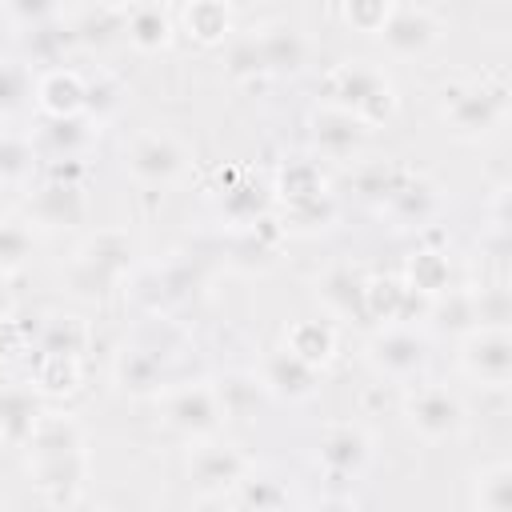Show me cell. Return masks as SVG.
<instances>
[{
    "label": "cell",
    "mask_w": 512,
    "mask_h": 512,
    "mask_svg": "<svg viewBox=\"0 0 512 512\" xmlns=\"http://www.w3.org/2000/svg\"><path fill=\"white\" fill-rule=\"evenodd\" d=\"M320 104H332V108L356 116L372 132V128H380V124H388L396 116L400 96H396L392 76L380 64H372V60H340L324 76Z\"/></svg>",
    "instance_id": "obj_1"
},
{
    "label": "cell",
    "mask_w": 512,
    "mask_h": 512,
    "mask_svg": "<svg viewBox=\"0 0 512 512\" xmlns=\"http://www.w3.org/2000/svg\"><path fill=\"white\" fill-rule=\"evenodd\" d=\"M508 88L504 80H456L440 92V120L460 140H484L504 124Z\"/></svg>",
    "instance_id": "obj_2"
},
{
    "label": "cell",
    "mask_w": 512,
    "mask_h": 512,
    "mask_svg": "<svg viewBox=\"0 0 512 512\" xmlns=\"http://www.w3.org/2000/svg\"><path fill=\"white\" fill-rule=\"evenodd\" d=\"M404 424L424 444H444V440L464 432L468 412H464V400L452 388H444V384H416L408 392V400H404Z\"/></svg>",
    "instance_id": "obj_3"
},
{
    "label": "cell",
    "mask_w": 512,
    "mask_h": 512,
    "mask_svg": "<svg viewBox=\"0 0 512 512\" xmlns=\"http://www.w3.org/2000/svg\"><path fill=\"white\" fill-rule=\"evenodd\" d=\"M188 160H192L188 144L164 128H148V132L132 136V144L124 148V172L136 184H152V188L180 180Z\"/></svg>",
    "instance_id": "obj_4"
},
{
    "label": "cell",
    "mask_w": 512,
    "mask_h": 512,
    "mask_svg": "<svg viewBox=\"0 0 512 512\" xmlns=\"http://www.w3.org/2000/svg\"><path fill=\"white\" fill-rule=\"evenodd\" d=\"M88 216L84 184L72 164H52V172L28 192V224L44 228H76Z\"/></svg>",
    "instance_id": "obj_5"
},
{
    "label": "cell",
    "mask_w": 512,
    "mask_h": 512,
    "mask_svg": "<svg viewBox=\"0 0 512 512\" xmlns=\"http://www.w3.org/2000/svg\"><path fill=\"white\" fill-rule=\"evenodd\" d=\"M364 356H368L376 376L408 384L428 368V340L408 324H384V328H376L368 336Z\"/></svg>",
    "instance_id": "obj_6"
},
{
    "label": "cell",
    "mask_w": 512,
    "mask_h": 512,
    "mask_svg": "<svg viewBox=\"0 0 512 512\" xmlns=\"http://www.w3.org/2000/svg\"><path fill=\"white\" fill-rule=\"evenodd\" d=\"M444 36V20L436 8L428 4H392L384 28H380V40L388 48V56L396 60H420L428 56Z\"/></svg>",
    "instance_id": "obj_7"
},
{
    "label": "cell",
    "mask_w": 512,
    "mask_h": 512,
    "mask_svg": "<svg viewBox=\"0 0 512 512\" xmlns=\"http://www.w3.org/2000/svg\"><path fill=\"white\" fill-rule=\"evenodd\" d=\"M164 420L172 432H180L188 440H208L224 424L216 384L196 380V384H180V388L164 392Z\"/></svg>",
    "instance_id": "obj_8"
},
{
    "label": "cell",
    "mask_w": 512,
    "mask_h": 512,
    "mask_svg": "<svg viewBox=\"0 0 512 512\" xmlns=\"http://www.w3.org/2000/svg\"><path fill=\"white\" fill-rule=\"evenodd\" d=\"M460 368L480 388H508L512 380V336L508 328H472L460 336Z\"/></svg>",
    "instance_id": "obj_9"
},
{
    "label": "cell",
    "mask_w": 512,
    "mask_h": 512,
    "mask_svg": "<svg viewBox=\"0 0 512 512\" xmlns=\"http://www.w3.org/2000/svg\"><path fill=\"white\" fill-rule=\"evenodd\" d=\"M248 456L236 448V444H224V440H196L192 452H188V480L200 496H220V492H232L244 476H248Z\"/></svg>",
    "instance_id": "obj_10"
},
{
    "label": "cell",
    "mask_w": 512,
    "mask_h": 512,
    "mask_svg": "<svg viewBox=\"0 0 512 512\" xmlns=\"http://www.w3.org/2000/svg\"><path fill=\"white\" fill-rule=\"evenodd\" d=\"M316 464L328 476H340V480L364 476V468L372 464V436H368V428L356 424V420L328 424L320 432V440H316Z\"/></svg>",
    "instance_id": "obj_11"
},
{
    "label": "cell",
    "mask_w": 512,
    "mask_h": 512,
    "mask_svg": "<svg viewBox=\"0 0 512 512\" xmlns=\"http://www.w3.org/2000/svg\"><path fill=\"white\" fill-rule=\"evenodd\" d=\"M304 128H308L312 152L324 156V160H356L364 140H368V128L356 116H348V112H340L332 104H316L308 112Z\"/></svg>",
    "instance_id": "obj_12"
},
{
    "label": "cell",
    "mask_w": 512,
    "mask_h": 512,
    "mask_svg": "<svg viewBox=\"0 0 512 512\" xmlns=\"http://www.w3.org/2000/svg\"><path fill=\"white\" fill-rule=\"evenodd\" d=\"M24 452H28V468L80 460V456H88V448H84V428L76 424V416H68V412H48V408H44V416H40L36 432L28 436Z\"/></svg>",
    "instance_id": "obj_13"
},
{
    "label": "cell",
    "mask_w": 512,
    "mask_h": 512,
    "mask_svg": "<svg viewBox=\"0 0 512 512\" xmlns=\"http://www.w3.org/2000/svg\"><path fill=\"white\" fill-rule=\"evenodd\" d=\"M132 264V240L128 232H116V228H104L96 232L80 252H76V280L88 284V288H104L112 280H120Z\"/></svg>",
    "instance_id": "obj_14"
},
{
    "label": "cell",
    "mask_w": 512,
    "mask_h": 512,
    "mask_svg": "<svg viewBox=\"0 0 512 512\" xmlns=\"http://www.w3.org/2000/svg\"><path fill=\"white\" fill-rule=\"evenodd\" d=\"M164 360H168V356H164L160 348H152L148 340L128 344V348L116 356V364H112V380H116V388H120L124 396H132V400L160 396L164 384H168Z\"/></svg>",
    "instance_id": "obj_15"
},
{
    "label": "cell",
    "mask_w": 512,
    "mask_h": 512,
    "mask_svg": "<svg viewBox=\"0 0 512 512\" xmlns=\"http://www.w3.org/2000/svg\"><path fill=\"white\" fill-rule=\"evenodd\" d=\"M100 120H92L88 112H76V116H60V120H44L40 132H36V152H44L52 164H76L84 160V152L100 140Z\"/></svg>",
    "instance_id": "obj_16"
},
{
    "label": "cell",
    "mask_w": 512,
    "mask_h": 512,
    "mask_svg": "<svg viewBox=\"0 0 512 512\" xmlns=\"http://www.w3.org/2000/svg\"><path fill=\"white\" fill-rule=\"evenodd\" d=\"M256 376H260L264 392H268V396H280V400H308V396L320 392V368L304 364V360L292 356L284 344L272 348V352H264Z\"/></svg>",
    "instance_id": "obj_17"
},
{
    "label": "cell",
    "mask_w": 512,
    "mask_h": 512,
    "mask_svg": "<svg viewBox=\"0 0 512 512\" xmlns=\"http://www.w3.org/2000/svg\"><path fill=\"white\" fill-rule=\"evenodd\" d=\"M252 40H256V52H260L264 76H296L308 64V40L288 20H272V24L256 28Z\"/></svg>",
    "instance_id": "obj_18"
},
{
    "label": "cell",
    "mask_w": 512,
    "mask_h": 512,
    "mask_svg": "<svg viewBox=\"0 0 512 512\" xmlns=\"http://www.w3.org/2000/svg\"><path fill=\"white\" fill-rule=\"evenodd\" d=\"M436 212H440V188L416 172H408L400 188L380 204V216H388L392 228H424L436 220Z\"/></svg>",
    "instance_id": "obj_19"
},
{
    "label": "cell",
    "mask_w": 512,
    "mask_h": 512,
    "mask_svg": "<svg viewBox=\"0 0 512 512\" xmlns=\"http://www.w3.org/2000/svg\"><path fill=\"white\" fill-rule=\"evenodd\" d=\"M36 108L44 120H60V116H76L84 112V100H88V76L76 72V68H44L36 76V92H32Z\"/></svg>",
    "instance_id": "obj_20"
},
{
    "label": "cell",
    "mask_w": 512,
    "mask_h": 512,
    "mask_svg": "<svg viewBox=\"0 0 512 512\" xmlns=\"http://www.w3.org/2000/svg\"><path fill=\"white\" fill-rule=\"evenodd\" d=\"M44 416V396L32 384H0V444L24 448Z\"/></svg>",
    "instance_id": "obj_21"
},
{
    "label": "cell",
    "mask_w": 512,
    "mask_h": 512,
    "mask_svg": "<svg viewBox=\"0 0 512 512\" xmlns=\"http://www.w3.org/2000/svg\"><path fill=\"white\" fill-rule=\"evenodd\" d=\"M176 36V16L164 4H128L124 8V40L136 52H160Z\"/></svg>",
    "instance_id": "obj_22"
},
{
    "label": "cell",
    "mask_w": 512,
    "mask_h": 512,
    "mask_svg": "<svg viewBox=\"0 0 512 512\" xmlns=\"http://www.w3.org/2000/svg\"><path fill=\"white\" fill-rule=\"evenodd\" d=\"M412 300H420L400 276H372L364 280V316L384 320V324H404ZM428 304V300H424Z\"/></svg>",
    "instance_id": "obj_23"
},
{
    "label": "cell",
    "mask_w": 512,
    "mask_h": 512,
    "mask_svg": "<svg viewBox=\"0 0 512 512\" xmlns=\"http://www.w3.org/2000/svg\"><path fill=\"white\" fill-rule=\"evenodd\" d=\"M284 348L292 356H300L304 364L324 368L336 356V328L328 320H292L284 332Z\"/></svg>",
    "instance_id": "obj_24"
},
{
    "label": "cell",
    "mask_w": 512,
    "mask_h": 512,
    "mask_svg": "<svg viewBox=\"0 0 512 512\" xmlns=\"http://www.w3.org/2000/svg\"><path fill=\"white\" fill-rule=\"evenodd\" d=\"M220 212L232 224L252 228V224H260L268 216V192L248 176H228L224 188H220Z\"/></svg>",
    "instance_id": "obj_25"
},
{
    "label": "cell",
    "mask_w": 512,
    "mask_h": 512,
    "mask_svg": "<svg viewBox=\"0 0 512 512\" xmlns=\"http://www.w3.org/2000/svg\"><path fill=\"white\" fill-rule=\"evenodd\" d=\"M400 280H404L420 300H432V296L448 292V288H452L448 252H440V248H420V252H412V256H408V268H404Z\"/></svg>",
    "instance_id": "obj_26"
},
{
    "label": "cell",
    "mask_w": 512,
    "mask_h": 512,
    "mask_svg": "<svg viewBox=\"0 0 512 512\" xmlns=\"http://www.w3.org/2000/svg\"><path fill=\"white\" fill-rule=\"evenodd\" d=\"M124 8H128V4H92V8H80L76 16H68L76 44H84V48H104L108 40L124 36Z\"/></svg>",
    "instance_id": "obj_27"
},
{
    "label": "cell",
    "mask_w": 512,
    "mask_h": 512,
    "mask_svg": "<svg viewBox=\"0 0 512 512\" xmlns=\"http://www.w3.org/2000/svg\"><path fill=\"white\" fill-rule=\"evenodd\" d=\"M40 356H68V360H80L88 352V324L76 316V312H56L44 320L40 328Z\"/></svg>",
    "instance_id": "obj_28"
},
{
    "label": "cell",
    "mask_w": 512,
    "mask_h": 512,
    "mask_svg": "<svg viewBox=\"0 0 512 512\" xmlns=\"http://www.w3.org/2000/svg\"><path fill=\"white\" fill-rule=\"evenodd\" d=\"M180 24L196 44H220L232 32V8L220 0H192L184 4Z\"/></svg>",
    "instance_id": "obj_29"
},
{
    "label": "cell",
    "mask_w": 512,
    "mask_h": 512,
    "mask_svg": "<svg viewBox=\"0 0 512 512\" xmlns=\"http://www.w3.org/2000/svg\"><path fill=\"white\" fill-rule=\"evenodd\" d=\"M428 320L436 328H444V332H456V336H468L472 328H480L472 288H448V292L432 296L428 300Z\"/></svg>",
    "instance_id": "obj_30"
},
{
    "label": "cell",
    "mask_w": 512,
    "mask_h": 512,
    "mask_svg": "<svg viewBox=\"0 0 512 512\" xmlns=\"http://www.w3.org/2000/svg\"><path fill=\"white\" fill-rule=\"evenodd\" d=\"M232 492H236V508H244V512H284L288 508V488L272 472L248 468V476Z\"/></svg>",
    "instance_id": "obj_31"
},
{
    "label": "cell",
    "mask_w": 512,
    "mask_h": 512,
    "mask_svg": "<svg viewBox=\"0 0 512 512\" xmlns=\"http://www.w3.org/2000/svg\"><path fill=\"white\" fill-rule=\"evenodd\" d=\"M472 508L476 512H512V464L496 460L484 464L472 480Z\"/></svg>",
    "instance_id": "obj_32"
},
{
    "label": "cell",
    "mask_w": 512,
    "mask_h": 512,
    "mask_svg": "<svg viewBox=\"0 0 512 512\" xmlns=\"http://www.w3.org/2000/svg\"><path fill=\"white\" fill-rule=\"evenodd\" d=\"M280 200L288 208H300V204H312L320 196H328V184H324V172L316 160H292L284 172H280V184H276Z\"/></svg>",
    "instance_id": "obj_33"
},
{
    "label": "cell",
    "mask_w": 512,
    "mask_h": 512,
    "mask_svg": "<svg viewBox=\"0 0 512 512\" xmlns=\"http://www.w3.org/2000/svg\"><path fill=\"white\" fill-rule=\"evenodd\" d=\"M408 176V168H400V164H392V160H364L356 172H352V192L364 200V204H384L396 188H400V180Z\"/></svg>",
    "instance_id": "obj_34"
},
{
    "label": "cell",
    "mask_w": 512,
    "mask_h": 512,
    "mask_svg": "<svg viewBox=\"0 0 512 512\" xmlns=\"http://www.w3.org/2000/svg\"><path fill=\"white\" fill-rule=\"evenodd\" d=\"M36 140L16 136V132H0V184H28L36 172Z\"/></svg>",
    "instance_id": "obj_35"
},
{
    "label": "cell",
    "mask_w": 512,
    "mask_h": 512,
    "mask_svg": "<svg viewBox=\"0 0 512 512\" xmlns=\"http://www.w3.org/2000/svg\"><path fill=\"white\" fill-rule=\"evenodd\" d=\"M216 396H220L224 416H240V420H244V416L256 412L260 396H268V392H264V384H260L256 372H232V376H224V380L216 384Z\"/></svg>",
    "instance_id": "obj_36"
},
{
    "label": "cell",
    "mask_w": 512,
    "mask_h": 512,
    "mask_svg": "<svg viewBox=\"0 0 512 512\" xmlns=\"http://www.w3.org/2000/svg\"><path fill=\"white\" fill-rule=\"evenodd\" d=\"M320 296L332 312L348 316V312H364V276H356L352 268H332L320 280Z\"/></svg>",
    "instance_id": "obj_37"
},
{
    "label": "cell",
    "mask_w": 512,
    "mask_h": 512,
    "mask_svg": "<svg viewBox=\"0 0 512 512\" xmlns=\"http://www.w3.org/2000/svg\"><path fill=\"white\" fill-rule=\"evenodd\" d=\"M28 384H32L40 396H68V392H76V384H80V360H68V356H40Z\"/></svg>",
    "instance_id": "obj_38"
},
{
    "label": "cell",
    "mask_w": 512,
    "mask_h": 512,
    "mask_svg": "<svg viewBox=\"0 0 512 512\" xmlns=\"http://www.w3.org/2000/svg\"><path fill=\"white\" fill-rule=\"evenodd\" d=\"M32 248H36V236H32L28 220L4 216V220H0V276L20 272V268L32 260Z\"/></svg>",
    "instance_id": "obj_39"
},
{
    "label": "cell",
    "mask_w": 512,
    "mask_h": 512,
    "mask_svg": "<svg viewBox=\"0 0 512 512\" xmlns=\"http://www.w3.org/2000/svg\"><path fill=\"white\" fill-rule=\"evenodd\" d=\"M36 84L24 60L16 56H0V116H16L28 100H32Z\"/></svg>",
    "instance_id": "obj_40"
},
{
    "label": "cell",
    "mask_w": 512,
    "mask_h": 512,
    "mask_svg": "<svg viewBox=\"0 0 512 512\" xmlns=\"http://www.w3.org/2000/svg\"><path fill=\"white\" fill-rule=\"evenodd\" d=\"M388 12H392V0H352V4L340 8V16H344L356 32H368V36H380Z\"/></svg>",
    "instance_id": "obj_41"
},
{
    "label": "cell",
    "mask_w": 512,
    "mask_h": 512,
    "mask_svg": "<svg viewBox=\"0 0 512 512\" xmlns=\"http://www.w3.org/2000/svg\"><path fill=\"white\" fill-rule=\"evenodd\" d=\"M228 76H236V80L264 76V64H260V52H256L252 32H248V36H236V40L228 44Z\"/></svg>",
    "instance_id": "obj_42"
},
{
    "label": "cell",
    "mask_w": 512,
    "mask_h": 512,
    "mask_svg": "<svg viewBox=\"0 0 512 512\" xmlns=\"http://www.w3.org/2000/svg\"><path fill=\"white\" fill-rule=\"evenodd\" d=\"M308 512H364L352 496H324V500H316Z\"/></svg>",
    "instance_id": "obj_43"
},
{
    "label": "cell",
    "mask_w": 512,
    "mask_h": 512,
    "mask_svg": "<svg viewBox=\"0 0 512 512\" xmlns=\"http://www.w3.org/2000/svg\"><path fill=\"white\" fill-rule=\"evenodd\" d=\"M16 316V292L8 288V276H0V320Z\"/></svg>",
    "instance_id": "obj_44"
},
{
    "label": "cell",
    "mask_w": 512,
    "mask_h": 512,
    "mask_svg": "<svg viewBox=\"0 0 512 512\" xmlns=\"http://www.w3.org/2000/svg\"><path fill=\"white\" fill-rule=\"evenodd\" d=\"M56 512H104V508H96V504H80V500H72V504H64V508H56Z\"/></svg>",
    "instance_id": "obj_45"
},
{
    "label": "cell",
    "mask_w": 512,
    "mask_h": 512,
    "mask_svg": "<svg viewBox=\"0 0 512 512\" xmlns=\"http://www.w3.org/2000/svg\"><path fill=\"white\" fill-rule=\"evenodd\" d=\"M232 512H244V508H232Z\"/></svg>",
    "instance_id": "obj_46"
}]
</instances>
